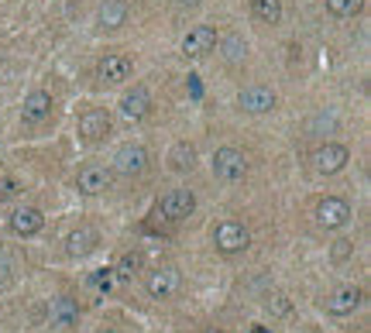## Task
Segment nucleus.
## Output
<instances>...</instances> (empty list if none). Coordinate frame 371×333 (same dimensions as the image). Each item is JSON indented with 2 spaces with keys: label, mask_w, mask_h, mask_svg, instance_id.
Wrapping results in <instances>:
<instances>
[{
  "label": "nucleus",
  "mask_w": 371,
  "mask_h": 333,
  "mask_svg": "<svg viewBox=\"0 0 371 333\" xmlns=\"http://www.w3.org/2000/svg\"><path fill=\"white\" fill-rule=\"evenodd\" d=\"M196 210V196L189 189H169L165 196L155 199V206H152V220H148V231H162V234H169L172 227H179L186 216H193Z\"/></svg>",
  "instance_id": "obj_1"
},
{
  "label": "nucleus",
  "mask_w": 371,
  "mask_h": 333,
  "mask_svg": "<svg viewBox=\"0 0 371 333\" xmlns=\"http://www.w3.org/2000/svg\"><path fill=\"white\" fill-rule=\"evenodd\" d=\"M76 134L83 137L86 144H100V141H107V137L114 134V117H110L107 110H100V107H90V110L79 114Z\"/></svg>",
  "instance_id": "obj_2"
},
{
  "label": "nucleus",
  "mask_w": 371,
  "mask_h": 333,
  "mask_svg": "<svg viewBox=\"0 0 371 333\" xmlns=\"http://www.w3.org/2000/svg\"><path fill=\"white\" fill-rule=\"evenodd\" d=\"M52 114H56V100L48 97L45 90H35V93L24 97V107H21V127L38 131V127H45V124L52 120Z\"/></svg>",
  "instance_id": "obj_3"
},
{
  "label": "nucleus",
  "mask_w": 371,
  "mask_h": 333,
  "mask_svg": "<svg viewBox=\"0 0 371 333\" xmlns=\"http://www.w3.org/2000/svg\"><path fill=\"white\" fill-rule=\"evenodd\" d=\"M214 244L220 255H241V251H248V244H251V231H248L241 220H224V223H216Z\"/></svg>",
  "instance_id": "obj_4"
},
{
  "label": "nucleus",
  "mask_w": 371,
  "mask_h": 333,
  "mask_svg": "<svg viewBox=\"0 0 371 333\" xmlns=\"http://www.w3.org/2000/svg\"><path fill=\"white\" fill-rule=\"evenodd\" d=\"M348 162H351V152H348L344 144H333V141L316 144V148L310 152L313 172H320V176H333V172H340Z\"/></svg>",
  "instance_id": "obj_5"
},
{
  "label": "nucleus",
  "mask_w": 371,
  "mask_h": 333,
  "mask_svg": "<svg viewBox=\"0 0 371 333\" xmlns=\"http://www.w3.org/2000/svg\"><path fill=\"white\" fill-rule=\"evenodd\" d=\"M148 148L145 144H124L117 148V155H114V176H124V179H135V176H145L148 172Z\"/></svg>",
  "instance_id": "obj_6"
},
{
  "label": "nucleus",
  "mask_w": 371,
  "mask_h": 333,
  "mask_svg": "<svg viewBox=\"0 0 371 333\" xmlns=\"http://www.w3.org/2000/svg\"><path fill=\"white\" fill-rule=\"evenodd\" d=\"M114 186V169H107V165H97V162H90V165H83L76 176V189L83 196H100V193H107Z\"/></svg>",
  "instance_id": "obj_7"
},
{
  "label": "nucleus",
  "mask_w": 371,
  "mask_h": 333,
  "mask_svg": "<svg viewBox=\"0 0 371 333\" xmlns=\"http://www.w3.org/2000/svg\"><path fill=\"white\" fill-rule=\"evenodd\" d=\"M214 176L220 182H241V179L248 176V158L244 152H237V148H220L214 155Z\"/></svg>",
  "instance_id": "obj_8"
},
{
  "label": "nucleus",
  "mask_w": 371,
  "mask_h": 333,
  "mask_svg": "<svg viewBox=\"0 0 371 333\" xmlns=\"http://www.w3.org/2000/svg\"><path fill=\"white\" fill-rule=\"evenodd\" d=\"M131 69H135V62L127 59V56H117V52H107L103 59L97 62V83L100 86H120L124 79H131Z\"/></svg>",
  "instance_id": "obj_9"
},
{
  "label": "nucleus",
  "mask_w": 371,
  "mask_h": 333,
  "mask_svg": "<svg viewBox=\"0 0 371 333\" xmlns=\"http://www.w3.org/2000/svg\"><path fill=\"white\" fill-rule=\"evenodd\" d=\"M216 45H220V35H216V28L210 24H199V28H189V35L182 38V56L186 59H203V56H210Z\"/></svg>",
  "instance_id": "obj_10"
},
{
  "label": "nucleus",
  "mask_w": 371,
  "mask_h": 333,
  "mask_svg": "<svg viewBox=\"0 0 371 333\" xmlns=\"http://www.w3.org/2000/svg\"><path fill=\"white\" fill-rule=\"evenodd\" d=\"M348 220H351V206H348V199L327 196V199L316 203V223H320V227L337 231V227H344Z\"/></svg>",
  "instance_id": "obj_11"
},
{
  "label": "nucleus",
  "mask_w": 371,
  "mask_h": 333,
  "mask_svg": "<svg viewBox=\"0 0 371 333\" xmlns=\"http://www.w3.org/2000/svg\"><path fill=\"white\" fill-rule=\"evenodd\" d=\"M148 295L152 299H169V295L179 292V272L172 268V265H162V268H155V272L148 275Z\"/></svg>",
  "instance_id": "obj_12"
},
{
  "label": "nucleus",
  "mask_w": 371,
  "mask_h": 333,
  "mask_svg": "<svg viewBox=\"0 0 371 333\" xmlns=\"http://www.w3.org/2000/svg\"><path fill=\"white\" fill-rule=\"evenodd\" d=\"M327 313H333V316H348V313H354L357 306H361V289L357 285H337L330 295H327Z\"/></svg>",
  "instance_id": "obj_13"
},
{
  "label": "nucleus",
  "mask_w": 371,
  "mask_h": 333,
  "mask_svg": "<svg viewBox=\"0 0 371 333\" xmlns=\"http://www.w3.org/2000/svg\"><path fill=\"white\" fill-rule=\"evenodd\" d=\"M237 107H241L244 114H268L275 107V93L268 86H248V90H241Z\"/></svg>",
  "instance_id": "obj_14"
},
{
  "label": "nucleus",
  "mask_w": 371,
  "mask_h": 333,
  "mask_svg": "<svg viewBox=\"0 0 371 333\" xmlns=\"http://www.w3.org/2000/svg\"><path fill=\"white\" fill-rule=\"evenodd\" d=\"M120 114L127 120H145L152 114V93L145 90V86H135V90H127L124 97H120Z\"/></svg>",
  "instance_id": "obj_15"
},
{
  "label": "nucleus",
  "mask_w": 371,
  "mask_h": 333,
  "mask_svg": "<svg viewBox=\"0 0 371 333\" xmlns=\"http://www.w3.org/2000/svg\"><path fill=\"white\" fill-rule=\"evenodd\" d=\"M48 323H52L56 330H69V327H76L79 323V306L69 299V295L52 299V306H48Z\"/></svg>",
  "instance_id": "obj_16"
},
{
  "label": "nucleus",
  "mask_w": 371,
  "mask_h": 333,
  "mask_svg": "<svg viewBox=\"0 0 371 333\" xmlns=\"http://www.w3.org/2000/svg\"><path fill=\"white\" fill-rule=\"evenodd\" d=\"M100 248V234L93 231V227H76L73 234L66 237V251H69V258H86L93 255Z\"/></svg>",
  "instance_id": "obj_17"
},
{
  "label": "nucleus",
  "mask_w": 371,
  "mask_h": 333,
  "mask_svg": "<svg viewBox=\"0 0 371 333\" xmlns=\"http://www.w3.org/2000/svg\"><path fill=\"white\" fill-rule=\"evenodd\" d=\"M41 227H45V216H41V210H35V206H18V210L11 213V231L18 237L38 234Z\"/></svg>",
  "instance_id": "obj_18"
},
{
  "label": "nucleus",
  "mask_w": 371,
  "mask_h": 333,
  "mask_svg": "<svg viewBox=\"0 0 371 333\" xmlns=\"http://www.w3.org/2000/svg\"><path fill=\"white\" fill-rule=\"evenodd\" d=\"M145 272V255L141 251H124L117 258V265H114V278H117V285H131L135 278H141Z\"/></svg>",
  "instance_id": "obj_19"
},
{
  "label": "nucleus",
  "mask_w": 371,
  "mask_h": 333,
  "mask_svg": "<svg viewBox=\"0 0 371 333\" xmlns=\"http://www.w3.org/2000/svg\"><path fill=\"white\" fill-rule=\"evenodd\" d=\"M97 21H100V28H107V31L120 28L127 21V0H103L97 11Z\"/></svg>",
  "instance_id": "obj_20"
},
{
  "label": "nucleus",
  "mask_w": 371,
  "mask_h": 333,
  "mask_svg": "<svg viewBox=\"0 0 371 333\" xmlns=\"http://www.w3.org/2000/svg\"><path fill=\"white\" fill-rule=\"evenodd\" d=\"M196 165V148L189 144V141H179V144H172V152H169V169L172 172H189Z\"/></svg>",
  "instance_id": "obj_21"
},
{
  "label": "nucleus",
  "mask_w": 371,
  "mask_h": 333,
  "mask_svg": "<svg viewBox=\"0 0 371 333\" xmlns=\"http://www.w3.org/2000/svg\"><path fill=\"white\" fill-rule=\"evenodd\" d=\"M251 14L261 24H278L282 21V0H251Z\"/></svg>",
  "instance_id": "obj_22"
},
{
  "label": "nucleus",
  "mask_w": 371,
  "mask_h": 333,
  "mask_svg": "<svg viewBox=\"0 0 371 333\" xmlns=\"http://www.w3.org/2000/svg\"><path fill=\"white\" fill-rule=\"evenodd\" d=\"M86 285L93 289L97 295H107L114 285H117V278H114V268H97V272H90V278H86Z\"/></svg>",
  "instance_id": "obj_23"
},
{
  "label": "nucleus",
  "mask_w": 371,
  "mask_h": 333,
  "mask_svg": "<svg viewBox=\"0 0 371 333\" xmlns=\"http://www.w3.org/2000/svg\"><path fill=\"white\" fill-rule=\"evenodd\" d=\"M361 7H365V0H327V11L337 18H354Z\"/></svg>",
  "instance_id": "obj_24"
},
{
  "label": "nucleus",
  "mask_w": 371,
  "mask_h": 333,
  "mask_svg": "<svg viewBox=\"0 0 371 333\" xmlns=\"http://www.w3.org/2000/svg\"><path fill=\"white\" fill-rule=\"evenodd\" d=\"M14 278H18V265H14V258L0 255V289L14 285Z\"/></svg>",
  "instance_id": "obj_25"
},
{
  "label": "nucleus",
  "mask_w": 371,
  "mask_h": 333,
  "mask_svg": "<svg viewBox=\"0 0 371 333\" xmlns=\"http://www.w3.org/2000/svg\"><path fill=\"white\" fill-rule=\"evenodd\" d=\"M21 196V182L14 176H0V203H11Z\"/></svg>",
  "instance_id": "obj_26"
},
{
  "label": "nucleus",
  "mask_w": 371,
  "mask_h": 333,
  "mask_svg": "<svg viewBox=\"0 0 371 333\" xmlns=\"http://www.w3.org/2000/svg\"><path fill=\"white\" fill-rule=\"evenodd\" d=\"M244 52H248V48H244V45H241V41H237V38H231V41H227V62H237V59H241V56H244Z\"/></svg>",
  "instance_id": "obj_27"
},
{
  "label": "nucleus",
  "mask_w": 371,
  "mask_h": 333,
  "mask_svg": "<svg viewBox=\"0 0 371 333\" xmlns=\"http://www.w3.org/2000/svg\"><path fill=\"white\" fill-rule=\"evenodd\" d=\"M268 310H275V313H289V302H282V295H275V299H268Z\"/></svg>",
  "instance_id": "obj_28"
},
{
  "label": "nucleus",
  "mask_w": 371,
  "mask_h": 333,
  "mask_svg": "<svg viewBox=\"0 0 371 333\" xmlns=\"http://www.w3.org/2000/svg\"><path fill=\"white\" fill-rule=\"evenodd\" d=\"M97 333H120V330H114V327H103V330H97Z\"/></svg>",
  "instance_id": "obj_29"
},
{
  "label": "nucleus",
  "mask_w": 371,
  "mask_h": 333,
  "mask_svg": "<svg viewBox=\"0 0 371 333\" xmlns=\"http://www.w3.org/2000/svg\"><path fill=\"white\" fill-rule=\"evenodd\" d=\"M203 333H224V330H203Z\"/></svg>",
  "instance_id": "obj_30"
},
{
  "label": "nucleus",
  "mask_w": 371,
  "mask_h": 333,
  "mask_svg": "<svg viewBox=\"0 0 371 333\" xmlns=\"http://www.w3.org/2000/svg\"><path fill=\"white\" fill-rule=\"evenodd\" d=\"M186 4H196V0H186Z\"/></svg>",
  "instance_id": "obj_31"
}]
</instances>
